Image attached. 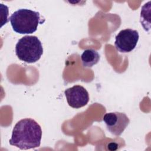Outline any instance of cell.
I'll return each mask as SVG.
<instances>
[{
    "instance_id": "obj_2",
    "label": "cell",
    "mask_w": 151,
    "mask_h": 151,
    "mask_svg": "<svg viewBox=\"0 0 151 151\" xmlns=\"http://www.w3.org/2000/svg\"><path fill=\"white\" fill-rule=\"evenodd\" d=\"M13 30L21 34H28L35 32L39 24L44 22L38 12L28 9H19L9 17Z\"/></svg>"
},
{
    "instance_id": "obj_3",
    "label": "cell",
    "mask_w": 151,
    "mask_h": 151,
    "mask_svg": "<svg viewBox=\"0 0 151 151\" xmlns=\"http://www.w3.org/2000/svg\"><path fill=\"white\" fill-rule=\"evenodd\" d=\"M15 54L24 62L35 63L43 54L42 45L37 37L25 35L20 38L16 44Z\"/></svg>"
},
{
    "instance_id": "obj_1",
    "label": "cell",
    "mask_w": 151,
    "mask_h": 151,
    "mask_svg": "<svg viewBox=\"0 0 151 151\" xmlns=\"http://www.w3.org/2000/svg\"><path fill=\"white\" fill-rule=\"evenodd\" d=\"M42 130L34 119L25 118L18 121L14 126L9 142L21 150H28L40 146Z\"/></svg>"
},
{
    "instance_id": "obj_7",
    "label": "cell",
    "mask_w": 151,
    "mask_h": 151,
    "mask_svg": "<svg viewBox=\"0 0 151 151\" xmlns=\"http://www.w3.org/2000/svg\"><path fill=\"white\" fill-rule=\"evenodd\" d=\"M99 52L94 49L85 50L81 55V60L84 67H91L100 60Z\"/></svg>"
},
{
    "instance_id": "obj_4",
    "label": "cell",
    "mask_w": 151,
    "mask_h": 151,
    "mask_svg": "<svg viewBox=\"0 0 151 151\" xmlns=\"http://www.w3.org/2000/svg\"><path fill=\"white\" fill-rule=\"evenodd\" d=\"M139 38V33L136 30L131 28L122 29L115 37V48L120 52H129L135 48Z\"/></svg>"
},
{
    "instance_id": "obj_5",
    "label": "cell",
    "mask_w": 151,
    "mask_h": 151,
    "mask_svg": "<svg viewBox=\"0 0 151 151\" xmlns=\"http://www.w3.org/2000/svg\"><path fill=\"white\" fill-rule=\"evenodd\" d=\"M107 130L113 135L119 136L122 134L130 123L127 115L121 112H111L103 117Z\"/></svg>"
},
{
    "instance_id": "obj_6",
    "label": "cell",
    "mask_w": 151,
    "mask_h": 151,
    "mask_svg": "<svg viewBox=\"0 0 151 151\" xmlns=\"http://www.w3.org/2000/svg\"><path fill=\"white\" fill-rule=\"evenodd\" d=\"M64 94L68 105L74 109L85 106L89 101L88 91L80 85H75L66 89Z\"/></svg>"
}]
</instances>
